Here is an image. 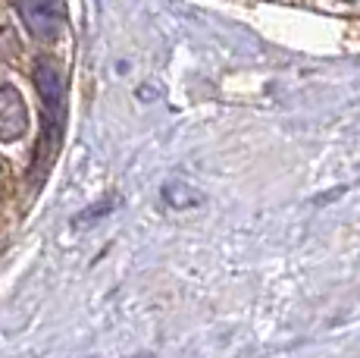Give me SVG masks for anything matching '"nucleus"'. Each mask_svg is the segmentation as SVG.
I'll return each mask as SVG.
<instances>
[{
  "instance_id": "f257e3e1",
  "label": "nucleus",
  "mask_w": 360,
  "mask_h": 358,
  "mask_svg": "<svg viewBox=\"0 0 360 358\" xmlns=\"http://www.w3.org/2000/svg\"><path fill=\"white\" fill-rule=\"evenodd\" d=\"M34 85H38V94L44 101V113H47V142L57 144L60 126H63V75H60L57 63L53 60H38L34 66Z\"/></svg>"
},
{
  "instance_id": "f03ea898",
  "label": "nucleus",
  "mask_w": 360,
  "mask_h": 358,
  "mask_svg": "<svg viewBox=\"0 0 360 358\" xmlns=\"http://www.w3.org/2000/svg\"><path fill=\"white\" fill-rule=\"evenodd\" d=\"M29 132V110L13 85H0V142H16Z\"/></svg>"
},
{
  "instance_id": "7ed1b4c3",
  "label": "nucleus",
  "mask_w": 360,
  "mask_h": 358,
  "mask_svg": "<svg viewBox=\"0 0 360 358\" xmlns=\"http://www.w3.org/2000/svg\"><path fill=\"white\" fill-rule=\"evenodd\" d=\"M160 195L172 211H188V208H198V204L204 202V195H200L195 185L182 183V179H169V183L160 189Z\"/></svg>"
}]
</instances>
